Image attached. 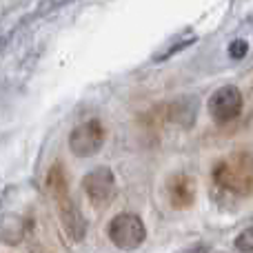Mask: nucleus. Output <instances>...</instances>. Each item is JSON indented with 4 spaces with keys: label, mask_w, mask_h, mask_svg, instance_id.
Here are the masks:
<instances>
[{
    "label": "nucleus",
    "mask_w": 253,
    "mask_h": 253,
    "mask_svg": "<svg viewBox=\"0 0 253 253\" xmlns=\"http://www.w3.org/2000/svg\"><path fill=\"white\" fill-rule=\"evenodd\" d=\"M213 182L222 191L247 198L253 193V156L247 151L229 153L215 165Z\"/></svg>",
    "instance_id": "f257e3e1"
},
{
    "label": "nucleus",
    "mask_w": 253,
    "mask_h": 253,
    "mask_svg": "<svg viewBox=\"0 0 253 253\" xmlns=\"http://www.w3.org/2000/svg\"><path fill=\"white\" fill-rule=\"evenodd\" d=\"M49 182H51V191H53V198H56L60 227L65 229V233L69 236V240H74V242L84 240V233H87V220H84L83 211L78 209V205L69 198L67 187H65V178L58 175V169L49 175Z\"/></svg>",
    "instance_id": "f03ea898"
},
{
    "label": "nucleus",
    "mask_w": 253,
    "mask_h": 253,
    "mask_svg": "<svg viewBox=\"0 0 253 253\" xmlns=\"http://www.w3.org/2000/svg\"><path fill=\"white\" fill-rule=\"evenodd\" d=\"M107 236L118 249H138L147 238V227L135 213H118L107 227Z\"/></svg>",
    "instance_id": "7ed1b4c3"
},
{
    "label": "nucleus",
    "mask_w": 253,
    "mask_h": 253,
    "mask_svg": "<svg viewBox=\"0 0 253 253\" xmlns=\"http://www.w3.org/2000/svg\"><path fill=\"white\" fill-rule=\"evenodd\" d=\"M242 107H245V98L236 84H224V87L215 89L207 102L209 116L220 125L236 120L242 114Z\"/></svg>",
    "instance_id": "20e7f679"
},
{
    "label": "nucleus",
    "mask_w": 253,
    "mask_h": 253,
    "mask_svg": "<svg viewBox=\"0 0 253 253\" xmlns=\"http://www.w3.org/2000/svg\"><path fill=\"white\" fill-rule=\"evenodd\" d=\"M105 144V129L100 120H87L78 125L69 135V149L78 158H91Z\"/></svg>",
    "instance_id": "39448f33"
},
{
    "label": "nucleus",
    "mask_w": 253,
    "mask_h": 253,
    "mask_svg": "<svg viewBox=\"0 0 253 253\" xmlns=\"http://www.w3.org/2000/svg\"><path fill=\"white\" fill-rule=\"evenodd\" d=\"M83 189L87 198L96 207H105L114 200L116 196V175L109 167H96L89 171L83 180Z\"/></svg>",
    "instance_id": "423d86ee"
},
{
    "label": "nucleus",
    "mask_w": 253,
    "mask_h": 253,
    "mask_svg": "<svg viewBox=\"0 0 253 253\" xmlns=\"http://www.w3.org/2000/svg\"><path fill=\"white\" fill-rule=\"evenodd\" d=\"M165 193L173 209H189L196 202V180L189 173H173L167 180Z\"/></svg>",
    "instance_id": "0eeeda50"
},
{
    "label": "nucleus",
    "mask_w": 253,
    "mask_h": 253,
    "mask_svg": "<svg viewBox=\"0 0 253 253\" xmlns=\"http://www.w3.org/2000/svg\"><path fill=\"white\" fill-rule=\"evenodd\" d=\"M198 114V100L196 98H180L169 107V118L180 126H191Z\"/></svg>",
    "instance_id": "6e6552de"
},
{
    "label": "nucleus",
    "mask_w": 253,
    "mask_h": 253,
    "mask_svg": "<svg viewBox=\"0 0 253 253\" xmlns=\"http://www.w3.org/2000/svg\"><path fill=\"white\" fill-rule=\"evenodd\" d=\"M236 249L238 251H253V227H249V229H245V231L238 233Z\"/></svg>",
    "instance_id": "1a4fd4ad"
},
{
    "label": "nucleus",
    "mask_w": 253,
    "mask_h": 253,
    "mask_svg": "<svg viewBox=\"0 0 253 253\" xmlns=\"http://www.w3.org/2000/svg\"><path fill=\"white\" fill-rule=\"evenodd\" d=\"M247 51H249V44H247L245 40H233L231 47H229L231 58H242V56H247Z\"/></svg>",
    "instance_id": "9d476101"
}]
</instances>
